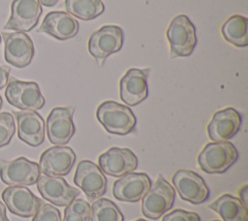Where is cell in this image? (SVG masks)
Instances as JSON below:
<instances>
[{
	"label": "cell",
	"mask_w": 248,
	"mask_h": 221,
	"mask_svg": "<svg viewBox=\"0 0 248 221\" xmlns=\"http://www.w3.org/2000/svg\"><path fill=\"white\" fill-rule=\"evenodd\" d=\"M79 29L76 17L66 12L53 11L46 14L38 32H44L58 40L74 38Z\"/></svg>",
	"instance_id": "obj_20"
},
{
	"label": "cell",
	"mask_w": 248,
	"mask_h": 221,
	"mask_svg": "<svg viewBox=\"0 0 248 221\" xmlns=\"http://www.w3.org/2000/svg\"><path fill=\"white\" fill-rule=\"evenodd\" d=\"M91 206L88 202L76 198L64 210L63 221H89Z\"/></svg>",
	"instance_id": "obj_26"
},
{
	"label": "cell",
	"mask_w": 248,
	"mask_h": 221,
	"mask_svg": "<svg viewBox=\"0 0 248 221\" xmlns=\"http://www.w3.org/2000/svg\"><path fill=\"white\" fill-rule=\"evenodd\" d=\"M74 182L89 201H93L106 193L108 181L99 166L90 160H81L76 169Z\"/></svg>",
	"instance_id": "obj_9"
},
{
	"label": "cell",
	"mask_w": 248,
	"mask_h": 221,
	"mask_svg": "<svg viewBox=\"0 0 248 221\" xmlns=\"http://www.w3.org/2000/svg\"><path fill=\"white\" fill-rule=\"evenodd\" d=\"M74 107H56L46 118V134L49 142L55 145L69 142L76 132L73 121Z\"/></svg>",
	"instance_id": "obj_12"
},
{
	"label": "cell",
	"mask_w": 248,
	"mask_h": 221,
	"mask_svg": "<svg viewBox=\"0 0 248 221\" xmlns=\"http://www.w3.org/2000/svg\"><path fill=\"white\" fill-rule=\"evenodd\" d=\"M221 33L232 45L243 47L248 45V19L240 15H232L222 25Z\"/></svg>",
	"instance_id": "obj_23"
},
{
	"label": "cell",
	"mask_w": 248,
	"mask_h": 221,
	"mask_svg": "<svg viewBox=\"0 0 248 221\" xmlns=\"http://www.w3.org/2000/svg\"><path fill=\"white\" fill-rule=\"evenodd\" d=\"M5 97L10 105L22 110L36 111L46 103L37 82L18 80L14 78L7 84Z\"/></svg>",
	"instance_id": "obj_5"
},
{
	"label": "cell",
	"mask_w": 248,
	"mask_h": 221,
	"mask_svg": "<svg viewBox=\"0 0 248 221\" xmlns=\"http://www.w3.org/2000/svg\"><path fill=\"white\" fill-rule=\"evenodd\" d=\"M175 190L162 174L141 198V212L149 219H159L173 205Z\"/></svg>",
	"instance_id": "obj_3"
},
{
	"label": "cell",
	"mask_w": 248,
	"mask_h": 221,
	"mask_svg": "<svg viewBox=\"0 0 248 221\" xmlns=\"http://www.w3.org/2000/svg\"><path fill=\"white\" fill-rule=\"evenodd\" d=\"M39 1L45 7H53L55 4H57L59 0H39Z\"/></svg>",
	"instance_id": "obj_33"
},
{
	"label": "cell",
	"mask_w": 248,
	"mask_h": 221,
	"mask_svg": "<svg viewBox=\"0 0 248 221\" xmlns=\"http://www.w3.org/2000/svg\"><path fill=\"white\" fill-rule=\"evenodd\" d=\"M32 221H62L60 211L50 204H44L33 216Z\"/></svg>",
	"instance_id": "obj_28"
},
{
	"label": "cell",
	"mask_w": 248,
	"mask_h": 221,
	"mask_svg": "<svg viewBox=\"0 0 248 221\" xmlns=\"http://www.w3.org/2000/svg\"><path fill=\"white\" fill-rule=\"evenodd\" d=\"M238 158V151L230 142L207 143L198 155L201 169L207 174L225 173Z\"/></svg>",
	"instance_id": "obj_2"
},
{
	"label": "cell",
	"mask_w": 248,
	"mask_h": 221,
	"mask_svg": "<svg viewBox=\"0 0 248 221\" xmlns=\"http://www.w3.org/2000/svg\"><path fill=\"white\" fill-rule=\"evenodd\" d=\"M124 32L117 25H105L90 35L88 40L89 53L103 64L112 53L119 51L123 46Z\"/></svg>",
	"instance_id": "obj_7"
},
{
	"label": "cell",
	"mask_w": 248,
	"mask_h": 221,
	"mask_svg": "<svg viewBox=\"0 0 248 221\" xmlns=\"http://www.w3.org/2000/svg\"><path fill=\"white\" fill-rule=\"evenodd\" d=\"M166 34L171 57L192 54L197 45L196 28L186 15H178L173 17Z\"/></svg>",
	"instance_id": "obj_4"
},
{
	"label": "cell",
	"mask_w": 248,
	"mask_h": 221,
	"mask_svg": "<svg viewBox=\"0 0 248 221\" xmlns=\"http://www.w3.org/2000/svg\"><path fill=\"white\" fill-rule=\"evenodd\" d=\"M17 123L18 139L30 146L36 147L45 141V121L35 110L15 112Z\"/></svg>",
	"instance_id": "obj_21"
},
{
	"label": "cell",
	"mask_w": 248,
	"mask_h": 221,
	"mask_svg": "<svg viewBox=\"0 0 248 221\" xmlns=\"http://www.w3.org/2000/svg\"><path fill=\"white\" fill-rule=\"evenodd\" d=\"M208 208L217 212L223 221H248L247 207L239 198L225 194L212 202Z\"/></svg>",
	"instance_id": "obj_22"
},
{
	"label": "cell",
	"mask_w": 248,
	"mask_h": 221,
	"mask_svg": "<svg viewBox=\"0 0 248 221\" xmlns=\"http://www.w3.org/2000/svg\"><path fill=\"white\" fill-rule=\"evenodd\" d=\"M0 43H1V35H0Z\"/></svg>",
	"instance_id": "obj_36"
},
{
	"label": "cell",
	"mask_w": 248,
	"mask_h": 221,
	"mask_svg": "<svg viewBox=\"0 0 248 221\" xmlns=\"http://www.w3.org/2000/svg\"><path fill=\"white\" fill-rule=\"evenodd\" d=\"M42 12L39 0H13L11 16L3 29L29 32L37 25Z\"/></svg>",
	"instance_id": "obj_11"
},
{
	"label": "cell",
	"mask_w": 248,
	"mask_h": 221,
	"mask_svg": "<svg viewBox=\"0 0 248 221\" xmlns=\"http://www.w3.org/2000/svg\"><path fill=\"white\" fill-rule=\"evenodd\" d=\"M148 74V68H131L121 78L119 82L120 99L126 105L134 107L147 98Z\"/></svg>",
	"instance_id": "obj_17"
},
{
	"label": "cell",
	"mask_w": 248,
	"mask_h": 221,
	"mask_svg": "<svg viewBox=\"0 0 248 221\" xmlns=\"http://www.w3.org/2000/svg\"><path fill=\"white\" fill-rule=\"evenodd\" d=\"M4 39L5 60L16 68L27 67L35 54L34 44L31 38L24 32H2Z\"/></svg>",
	"instance_id": "obj_8"
},
{
	"label": "cell",
	"mask_w": 248,
	"mask_h": 221,
	"mask_svg": "<svg viewBox=\"0 0 248 221\" xmlns=\"http://www.w3.org/2000/svg\"><path fill=\"white\" fill-rule=\"evenodd\" d=\"M0 221H10L6 214V205L0 201Z\"/></svg>",
	"instance_id": "obj_32"
},
{
	"label": "cell",
	"mask_w": 248,
	"mask_h": 221,
	"mask_svg": "<svg viewBox=\"0 0 248 221\" xmlns=\"http://www.w3.org/2000/svg\"><path fill=\"white\" fill-rule=\"evenodd\" d=\"M162 221H201V217L194 211L174 209L170 213H167Z\"/></svg>",
	"instance_id": "obj_29"
},
{
	"label": "cell",
	"mask_w": 248,
	"mask_h": 221,
	"mask_svg": "<svg viewBox=\"0 0 248 221\" xmlns=\"http://www.w3.org/2000/svg\"><path fill=\"white\" fill-rule=\"evenodd\" d=\"M212 221H220V220H212Z\"/></svg>",
	"instance_id": "obj_37"
},
{
	"label": "cell",
	"mask_w": 248,
	"mask_h": 221,
	"mask_svg": "<svg viewBox=\"0 0 248 221\" xmlns=\"http://www.w3.org/2000/svg\"><path fill=\"white\" fill-rule=\"evenodd\" d=\"M36 184L41 196L58 206L68 205L80 194L78 188L68 184L62 176L40 175Z\"/></svg>",
	"instance_id": "obj_15"
},
{
	"label": "cell",
	"mask_w": 248,
	"mask_h": 221,
	"mask_svg": "<svg viewBox=\"0 0 248 221\" xmlns=\"http://www.w3.org/2000/svg\"><path fill=\"white\" fill-rule=\"evenodd\" d=\"M136 221H147V220H145V219H137Z\"/></svg>",
	"instance_id": "obj_35"
},
{
	"label": "cell",
	"mask_w": 248,
	"mask_h": 221,
	"mask_svg": "<svg viewBox=\"0 0 248 221\" xmlns=\"http://www.w3.org/2000/svg\"><path fill=\"white\" fill-rule=\"evenodd\" d=\"M76 162V153L69 146L55 145L46 149L39 161L40 171L49 176L67 175Z\"/></svg>",
	"instance_id": "obj_14"
},
{
	"label": "cell",
	"mask_w": 248,
	"mask_h": 221,
	"mask_svg": "<svg viewBox=\"0 0 248 221\" xmlns=\"http://www.w3.org/2000/svg\"><path fill=\"white\" fill-rule=\"evenodd\" d=\"M2 199L13 214L23 218L34 216L45 204L25 186L7 187L2 192Z\"/></svg>",
	"instance_id": "obj_13"
},
{
	"label": "cell",
	"mask_w": 248,
	"mask_h": 221,
	"mask_svg": "<svg viewBox=\"0 0 248 221\" xmlns=\"http://www.w3.org/2000/svg\"><path fill=\"white\" fill-rule=\"evenodd\" d=\"M238 194H239V197H240V201L241 203L247 207L248 206V185L245 184L243 185L239 191H238Z\"/></svg>",
	"instance_id": "obj_31"
},
{
	"label": "cell",
	"mask_w": 248,
	"mask_h": 221,
	"mask_svg": "<svg viewBox=\"0 0 248 221\" xmlns=\"http://www.w3.org/2000/svg\"><path fill=\"white\" fill-rule=\"evenodd\" d=\"M171 182L180 198L193 205L202 204L209 198V188L203 178L194 171L184 169L176 171Z\"/></svg>",
	"instance_id": "obj_10"
},
{
	"label": "cell",
	"mask_w": 248,
	"mask_h": 221,
	"mask_svg": "<svg viewBox=\"0 0 248 221\" xmlns=\"http://www.w3.org/2000/svg\"><path fill=\"white\" fill-rule=\"evenodd\" d=\"M151 186V180L145 173H128L114 181L113 196L121 202L135 203L144 196Z\"/></svg>",
	"instance_id": "obj_18"
},
{
	"label": "cell",
	"mask_w": 248,
	"mask_h": 221,
	"mask_svg": "<svg viewBox=\"0 0 248 221\" xmlns=\"http://www.w3.org/2000/svg\"><path fill=\"white\" fill-rule=\"evenodd\" d=\"M16 132L15 119L8 111L0 112V148L10 143Z\"/></svg>",
	"instance_id": "obj_27"
},
{
	"label": "cell",
	"mask_w": 248,
	"mask_h": 221,
	"mask_svg": "<svg viewBox=\"0 0 248 221\" xmlns=\"http://www.w3.org/2000/svg\"><path fill=\"white\" fill-rule=\"evenodd\" d=\"M96 116L107 132L120 136L131 133L137 124V118L129 107L110 100L98 107Z\"/></svg>",
	"instance_id": "obj_1"
},
{
	"label": "cell",
	"mask_w": 248,
	"mask_h": 221,
	"mask_svg": "<svg viewBox=\"0 0 248 221\" xmlns=\"http://www.w3.org/2000/svg\"><path fill=\"white\" fill-rule=\"evenodd\" d=\"M90 206L91 221H124L119 207L108 199L99 198Z\"/></svg>",
	"instance_id": "obj_25"
},
{
	"label": "cell",
	"mask_w": 248,
	"mask_h": 221,
	"mask_svg": "<svg viewBox=\"0 0 248 221\" xmlns=\"http://www.w3.org/2000/svg\"><path fill=\"white\" fill-rule=\"evenodd\" d=\"M11 68L6 65H0V90L3 89L9 81Z\"/></svg>",
	"instance_id": "obj_30"
},
{
	"label": "cell",
	"mask_w": 248,
	"mask_h": 221,
	"mask_svg": "<svg viewBox=\"0 0 248 221\" xmlns=\"http://www.w3.org/2000/svg\"><path fill=\"white\" fill-rule=\"evenodd\" d=\"M99 168L105 174L120 177L134 172L139 165L135 153L129 148L110 147L98 158Z\"/></svg>",
	"instance_id": "obj_16"
},
{
	"label": "cell",
	"mask_w": 248,
	"mask_h": 221,
	"mask_svg": "<svg viewBox=\"0 0 248 221\" xmlns=\"http://www.w3.org/2000/svg\"><path fill=\"white\" fill-rule=\"evenodd\" d=\"M242 117L233 108H226L214 112L207 125V134L213 142H225L232 139L240 129Z\"/></svg>",
	"instance_id": "obj_19"
},
{
	"label": "cell",
	"mask_w": 248,
	"mask_h": 221,
	"mask_svg": "<svg viewBox=\"0 0 248 221\" xmlns=\"http://www.w3.org/2000/svg\"><path fill=\"white\" fill-rule=\"evenodd\" d=\"M39 164L25 157L14 160H0V178L10 186L34 185L40 177Z\"/></svg>",
	"instance_id": "obj_6"
},
{
	"label": "cell",
	"mask_w": 248,
	"mask_h": 221,
	"mask_svg": "<svg viewBox=\"0 0 248 221\" xmlns=\"http://www.w3.org/2000/svg\"><path fill=\"white\" fill-rule=\"evenodd\" d=\"M2 104H3V100H2V97L0 96V109L2 108Z\"/></svg>",
	"instance_id": "obj_34"
},
{
	"label": "cell",
	"mask_w": 248,
	"mask_h": 221,
	"mask_svg": "<svg viewBox=\"0 0 248 221\" xmlns=\"http://www.w3.org/2000/svg\"><path fill=\"white\" fill-rule=\"evenodd\" d=\"M67 12L82 20H91L102 15L105 5L102 0H65Z\"/></svg>",
	"instance_id": "obj_24"
}]
</instances>
